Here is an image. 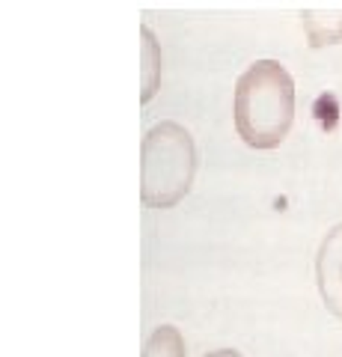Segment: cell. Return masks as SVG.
<instances>
[{
	"label": "cell",
	"instance_id": "3957f363",
	"mask_svg": "<svg viewBox=\"0 0 342 357\" xmlns=\"http://www.w3.org/2000/svg\"><path fill=\"white\" fill-rule=\"evenodd\" d=\"M316 283L330 316L342 321V223L325 236L316 256Z\"/></svg>",
	"mask_w": 342,
	"mask_h": 357
},
{
	"label": "cell",
	"instance_id": "6da1fadb",
	"mask_svg": "<svg viewBox=\"0 0 342 357\" xmlns=\"http://www.w3.org/2000/svg\"><path fill=\"white\" fill-rule=\"evenodd\" d=\"M235 128L253 149H277L295 122V81L277 60H256L235 84Z\"/></svg>",
	"mask_w": 342,
	"mask_h": 357
},
{
	"label": "cell",
	"instance_id": "8992f818",
	"mask_svg": "<svg viewBox=\"0 0 342 357\" xmlns=\"http://www.w3.org/2000/svg\"><path fill=\"white\" fill-rule=\"evenodd\" d=\"M140 36H143V102H149L161 77V51L149 27H143Z\"/></svg>",
	"mask_w": 342,
	"mask_h": 357
},
{
	"label": "cell",
	"instance_id": "52a82bcc",
	"mask_svg": "<svg viewBox=\"0 0 342 357\" xmlns=\"http://www.w3.org/2000/svg\"><path fill=\"white\" fill-rule=\"evenodd\" d=\"M203 357H244V354H238L235 349H217V351H208Z\"/></svg>",
	"mask_w": 342,
	"mask_h": 357
},
{
	"label": "cell",
	"instance_id": "277c9868",
	"mask_svg": "<svg viewBox=\"0 0 342 357\" xmlns=\"http://www.w3.org/2000/svg\"><path fill=\"white\" fill-rule=\"evenodd\" d=\"M304 27L313 48L342 42V13H304Z\"/></svg>",
	"mask_w": 342,
	"mask_h": 357
},
{
	"label": "cell",
	"instance_id": "7a4b0ae2",
	"mask_svg": "<svg viewBox=\"0 0 342 357\" xmlns=\"http://www.w3.org/2000/svg\"><path fill=\"white\" fill-rule=\"evenodd\" d=\"M196 146L179 122H158L146 131L140 152V199L146 208H173L194 185Z\"/></svg>",
	"mask_w": 342,
	"mask_h": 357
},
{
	"label": "cell",
	"instance_id": "5b68a950",
	"mask_svg": "<svg viewBox=\"0 0 342 357\" xmlns=\"http://www.w3.org/2000/svg\"><path fill=\"white\" fill-rule=\"evenodd\" d=\"M143 357H185V340L179 328L161 325L152 331L146 345H143Z\"/></svg>",
	"mask_w": 342,
	"mask_h": 357
}]
</instances>
